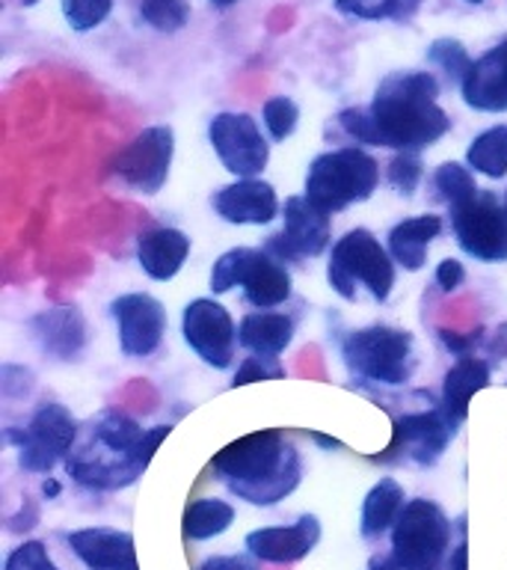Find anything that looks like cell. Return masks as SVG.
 <instances>
[{
  "label": "cell",
  "instance_id": "obj_34",
  "mask_svg": "<svg viewBox=\"0 0 507 570\" xmlns=\"http://www.w3.org/2000/svg\"><path fill=\"white\" fill-rule=\"evenodd\" d=\"M60 9L71 30L89 33L98 24H105L107 16L113 12V0H60Z\"/></svg>",
  "mask_w": 507,
  "mask_h": 570
},
{
  "label": "cell",
  "instance_id": "obj_22",
  "mask_svg": "<svg viewBox=\"0 0 507 570\" xmlns=\"http://www.w3.org/2000/svg\"><path fill=\"white\" fill-rule=\"evenodd\" d=\"M190 247H193V240L187 232L176 229V226H158V229L140 232L137 262L146 276L158 279V283H169L185 267Z\"/></svg>",
  "mask_w": 507,
  "mask_h": 570
},
{
  "label": "cell",
  "instance_id": "obj_37",
  "mask_svg": "<svg viewBox=\"0 0 507 570\" xmlns=\"http://www.w3.org/2000/svg\"><path fill=\"white\" fill-rule=\"evenodd\" d=\"M3 570H60V568H57V561L51 559V552H48V547H44L42 541H24L9 552Z\"/></svg>",
  "mask_w": 507,
  "mask_h": 570
},
{
  "label": "cell",
  "instance_id": "obj_2",
  "mask_svg": "<svg viewBox=\"0 0 507 570\" xmlns=\"http://www.w3.org/2000/svg\"><path fill=\"white\" fill-rule=\"evenodd\" d=\"M172 425L140 428L122 410H101L89 416L66 454V475L74 484L98 493L131 488L151 463Z\"/></svg>",
  "mask_w": 507,
  "mask_h": 570
},
{
  "label": "cell",
  "instance_id": "obj_19",
  "mask_svg": "<svg viewBox=\"0 0 507 570\" xmlns=\"http://www.w3.org/2000/svg\"><path fill=\"white\" fill-rule=\"evenodd\" d=\"M30 336L44 356L71 363L83 354L89 342L87 318L78 306H51L30 318Z\"/></svg>",
  "mask_w": 507,
  "mask_h": 570
},
{
  "label": "cell",
  "instance_id": "obj_1",
  "mask_svg": "<svg viewBox=\"0 0 507 570\" xmlns=\"http://www.w3.org/2000/svg\"><path fill=\"white\" fill-rule=\"evenodd\" d=\"M338 125L356 142L418 155L451 131V116L439 107L434 71L404 69L380 80L368 107L341 110Z\"/></svg>",
  "mask_w": 507,
  "mask_h": 570
},
{
  "label": "cell",
  "instance_id": "obj_48",
  "mask_svg": "<svg viewBox=\"0 0 507 570\" xmlns=\"http://www.w3.org/2000/svg\"><path fill=\"white\" fill-rule=\"evenodd\" d=\"M235 3H238V0H211V7H217V9H229V7H235Z\"/></svg>",
  "mask_w": 507,
  "mask_h": 570
},
{
  "label": "cell",
  "instance_id": "obj_47",
  "mask_svg": "<svg viewBox=\"0 0 507 570\" xmlns=\"http://www.w3.org/2000/svg\"><path fill=\"white\" fill-rule=\"evenodd\" d=\"M311 440H315L318 445H324V449H338V445H341L336 436H324V434H318V431H311Z\"/></svg>",
  "mask_w": 507,
  "mask_h": 570
},
{
  "label": "cell",
  "instance_id": "obj_23",
  "mask_svg": "<svg viewBox=\"0 0 507 570\" xmlns=\"http://www.w3.org/2000/svg\"><path fill=\"white\" fill-rule=\"evenodd\" d=\"M443 226L445 223L439 214H418V217L395 223L386 235V247H389L395 265L409 274L421 271L427 265V249L443 235Z\"/></svg>",
  "mask_w": 507,
  "mask_h": 570
},
{
  "label": "cell",
  "instance_id": "obj_36",
  "mask_svg": "<svg viewBox=\"0 0 507 570\" xmlns=\"http://www.w3.org/2000/svg\"><path fill=\"white\" fill-rule=\"evenodd\" d=\"M285 377V365L279 363V356H265V354H249L243 363L238 365V372L231 377V390L247 386V383L258 381H279Z\"/></svg>",
  "mask_w": 507,
  "mask_h": 570
},
{
  "label": "cell",
  "instance_id": "obj_38",
  "mask_svg": "<svg viewBox=\"0 0 507 570\" xmlns=\"http://www.w3.org/2000/svg\"><path fill=\"white\" fill-rule=\"evenodd\" d=\"M436 336H439V342L445 345V351H451L457 360L460 356H471L475 354V347L487 345V330L478 327L471 330V333H454V330H436Z\"/></svg>",
  "mask_w": 507,
  "mask_h": 570
},
{
  "label": "cell",
  "instance_id": "obj_4",
  "mask_svg": "<svg viewBox=\"0 0 507 570\" xmlns=\"http://www.w3.org/2000/svg\"><path fill=\"white\" fill-rule=\"evenodd\" d=\"M380 185V164L359 146L320 151L306 169V199L329 217L350 205L371 199Z\"/></svg>",
  "mask_w": 507,
  "mask_h": 570
},
{
  "label": "cell",
  "instance_id": "obj_28",
  "mask_svg": "<svg viewBox=\"0 0 507 570\" xmlns=\"http://www.w3.org/2000/svg\"><path fill=\"white\" fill-rule=\"evenodd\" d=\"M466 164L471 173L487 176L493 181L507 176V122L493 125L487 131H480L466 149Z\"/></svg>",
  "mask_w": 507,
  "mask_h": 570
},
{
  "label": "cell",
  "instance_id": "obj_29",
  "mask_svg": "<svg viewBox=\"0 0 507 570\" xmlns=\"http://www.w3.org/2000/svg\"><path fill=\"white\" fill-rule=\"evenodd\" d=\"M434 190L448 208H457V205L469 203L471 196H478L480 187L475 181V173L469 169V164L445 160L434 173Z\"/></svg>",
  "mask_w": 507,
  "mask_h": 570
},
{
  "label": "cell",
  "instance_id": "obj_46",
  "mask_svg": "<svg viewBox=\"0 0 507 570\" xmlns=\"http://www.w3.org/2000/svg\"><path fill=\"white\" fill-rule=\"evenodd\" d=\"M42 493H44V497H48V499H57V497H60V481H53L51 475H48V479L42 481Z\"/></svg>",
  "mask_w": 507,
  "mask_h": 570
},
{
  "label": "cell",
  "instance_id": "obj_12",
  "mask_svg": "<svg viewBox=\"0 0 507 570\" xmlns=\"http://www.w3.org/2000/svg\"><path fill=\"white\" fill-rule=\"evenodd\" d=\"M457 425H460V422H454L443 407L404 413V416L395 422V434H391L389 449H386V454H380L377 461H409L416 463V466H425V470L427 466H436L439 458L445 454V449H448L454 436H457Z\"/></svg>",
  "mask_w": 507,
  "mask_h": 570
},
{
  "label": "cell",
  "instance_id": "obj_7",
  "mask_svg": "<svg viewBox=\"0 0 507 570\" xmlns=\"http://www.w3.org/2000/svg\"><path fill=\"white\" fill-rule=\"evenodd\" d=\"M454 523L434 499H407L391 529V559L398 570H443L451 556Z\"/></svg>",
  "mask_w": 507,
  "mask_h": 570
},
{
  "label": "cell",
  "instance_id": "obj_39",
  "mask_svg": "<svg viewBox=\"0 0 507 570\" xmlns=\"http://www.w3.org/2000/svg\"><path fill=\"white\" fill-rule=\"evenodd\" d=\"M0 386H3V395H7V399H24V395L33 392L36 377L30 368H24V365L7 363L3 365V381H0Z\"/></svg>",
  "mask_w": 507,
  "mask_h": 570
},
{
  "label": "cell",
  "instance_id": "obj_10",
  "mask_svg": "<svg viewBox=\"0 0 507 570\" xmlns=\"http://www.w3.org/2000/svg\"><path fill=\"white\" fill-rule=\"evenodd\" d=\"M454 238L466 256L484 265L507 262V208L493 190H478L469 203L448 208Z\"/></svg>",
  "mask_w": 507,
  "mask_h": 570
},
{
  "label": "cell",
  "instance_id": "obj_8",
  "mask_svg": "<svg viewBox=\"0 0 507 570\" xmlns=\"http://www.w3.org/2000/svg\"><path fill=\"white\" fill-rule=\"evenodd\" d=\"M231 288H240L256 309H276L291 297V271L267 249L235 247L211 267V292L226 294Z\"/></svg>",
  "mask_w": 507,
  "mask_h": 570
},
{
  "label": "cell",
  "instance_id": "obj_13",
  "mask_svg": "<svg viewBox=\"0 0 507 570\" xmlns=\"http://www.w3.org/2000/svg\"><path fill=\"white\" fill-rule=\"evenodd\" d=\"M208 142L235 178H258L270 160V142L258 119L238 110H222L208 122Z\"/></svg>",
  "mask_w": 507,
  "mask_h": 570
},
{
  "label": "cell",
  "instance_id": "obj_43",
  "mask_svg": "<svg viewBox=\"0 0 507 570\" xmlns=\"http://www.w3.org/2000/svg\"><path fill=\"white\" fill-rule=\"evenodd\" d=\"M36 523H39V511L36 505H27V511L21 508V514L9 520V532H30Z\"/></svg>",
  "mask_w": 507,
  "mask_h": 570
},
{
  "label": "cell",
  "instance_id": "obj_21",
  "mask_svg": "<svg viewBox=\"0 0 507 570\" xmlns=\"http://www.w3.org/2000/svg\"><path fill=\"white\" fill-rule=\"evenodd\" d=\"M466 107L480 114H507V39L471 60L460 83Z\"/></svg>",
  "mask_w": 507,
  "mask_h": 570
},
{
  "label": "cell",
  "instance_id": "obj_44",
  "mask_svg": "<svg viewBox=\"0 0 507 570\" xmlns=\"http://www.w3.org/2000/svg\"><path fill=\"white\" fill-rule=\"evenodd\" d=\"M443 570H469V543H466V538L454 547Z\"/></svg>",
  "mask_w": 507,
  "mask_h": 570
},
{
  "label": "cell",
  "instance_id": "obj_33",
  "mask_svg": "<svg viewBox=\"0 0 507 570\" xmlns=\"http://www.w3.org/2000/svg\"><path fill=\"white\" fill-rule=\"evenodd\" d=\"M261 119H265V128L267 134H270V140L285 142L294 131H297V125H300V107H297L294 98L274 96L265 101Z\"/></svg>",
  "mask_w": 507,
  "mask_h": 570
},
{
  "label": "cell",
  "instance_id": "obj_11",
  "mask_svg": "<svg viewBox=\"0 0 507 570\" xmlns=\"http://www.w3.org/2000/svg\"><path fill=\"white\" fill-rule=\"evenodd\" d=\"M172 158H176V131L169 125H149L110 160V169L131 190L155 196L167 185Z\"/></svg>",
  "mask_w": 507,
  "mask_h": 570
},
{
  "label": "cell",
  "instance_id": "obj_27",
  "mask_svg": "<svg viewBox=\"0 0 507 570\" xmlns=\"http://www.w3.org/2000/svg\"><path fill=\"white\" fill-rule=\"evenodd\" d=\"M231 523H235V505L226 499L208 497L187 505L181 529L190 541H208V538H220L222 532H229Z\"/></svg>",
  "mask_w": 507,
  "mask_h": 570
},
{
  "label": "cell",
  "instance_id": "obj_42",
  "mask_svg": "<svg viewBox=\"0 0 507 570\" xmlns=\"http://www.w3.org/2000/svg\"><path fill=\"white\" fill-rule=\"evenodd\" d=\"M484 347H487V354L493 356L496 363H505L507 360V321L505 324H498V327L489 333L487 345Z\"/></svg>",
  "mask_w": 507,
  "mask_h": 570
},
{
  "label": "cell",
  "instance_id": "obj_9",
  "mask_svg": "<svg viewBox=\"0 0 507 570\" xmlns=\"http://www.w3.org/2000/svg\"><path fill=\"white\" fill-rule=\"evenodd\" d=\"M78 419L60 401H42L24 428H7V443L18 449V466L33 475H51V470L78 440Z\"/></svg>",
  "mask_w": 507,
  "mask_h": 570
},
{
  "label": "cell",
  "instance_id": "obj_30",
  "mask_svg": "<svg viewBox=\"0 0 507 570\" xmlns=\"http://www.w3.org/2000/svg\"><path fill=\"white\" fill-rule=\"evenodd\" d=\"M336 9L359 21H409L421 9V0H336Z\"/></svg>",
  "mask_w": 507,
  "mask_h": 570
},
{
  "label": "cell",
  "instance_id": "obj_5",
  "mask_svg": "<svg viewBox=\"0 0 507 570\" xmlns=\"http://www.w3.org/2000/svg\"><path fill=\"white\" fill-rule=\"evenodd\" d=\"M327 283L345 301H356V292L362 285L374 301L386 303L395 288V258L371 229L356 226L332 244L327 262Z\"/></svg>",
  "mask_w": 507,
  "mask_h": 570
},
{
  "label": "cell",
  "instance_id": "obj_20",
  "mask_svg": "<svg viewBox=\"0 0 507 570\" xmlns=\"http://www.w3.org/2000/svg\"><path fill=\"white\" fill-rule=\"evenodd\" d=\"M71 552L89 570H140L133 534L113 525H89L66 534Z\"/></svg>",
  "mask_w": 507,
  "mask_h": 570
},
{
  "label": "cell",
  "instance_id": "obj_49",
  "mask_svg": "<svg viewBox=\"0 0 507 570\" xmlns=\"http://www.w3.org/2000/svg\"><path fill=\"white\" fill-rule=\"evenodd\" d=\"M466 3H471V7H480V3H484V0H466Z\"/></svg>",
  "mask_w": 507,
  "mask_h": 570
},
{
  "label": "cell",
  "instance_id": "obj_41",
  "mask_svg": "<svg viewBox=\"0 0 507 570\" xmlns=\"http://www.w3.org/2000/svg\"><path fill=\"white\" fill-rule=\"evenodd\" d=\"M196 570H258L256 561L247 556H211L205 559Z\"/></svg>",
  "mask_w": 507,
  "mask_h": 570
},
{
  "label": "cell",
  "instance_id": "obj_17",
  "mask_svg": "<svg viewBox=\"0 0 507 570\" xmlns=\"http://www.w3.org/2000/svg\"><path fill=\"white\" fill-rule=\"evenodd\" d=\"M213 214L231 226H267L282 217V205L270 181L238 178L211 196Z\"/></svg>",
  "mask_w": 507,
  "mask_h": 570
},
{
  "label": "cell",
  "instance_id": "obj_26",
  "mask_svg": "<svg viewBox=\"0 0 507 570\" xmlns=\"http://www.w3.org/2000/svg\"><path fill=\"white\" fill-rule=\"evenodd\" d=\"M404 505H407V493H404L398 481L391 479V475L377 481L368 490V497L362 502V514H359V532H362V538L374 541V538H382L386 532H391Z\"/></svg>",
  "mask_w": 507,
  "mask_h": 570
},
{
  "label": "cell",
  "instance_id": "obj_14",
  "mask_svg": "<svg viewBox=\"0 0 507 570\" xmlns=\"http://www.w3.org/2000/svg\"><path fill=\"white\" fill-rule=\"evenodd\" d=\"M181 336H185L187 347L217 372L235 363V351L240 345L238 327L222 303L211 301V297H196L187 303L181 312Z\"/></svg>",
  "mask_w": 507,
  "mask_h": 570
},
{
  "label": "cell",
  "instance_id": "obj_24",
  "mask_svg": "<svg viewBox=\"0 0 507 570\" xmlns=\"http://www.w3.org/2000/svg\"><path fill=\"white\" fill-rule=\"evenodd\" d=\"M493 383V365L480 356H460L457 363L445 372L443 381V401L439 407L454 419V422H466L469 416V401L475 392L487 390Z\"/></svg>",
  "mask_w": 507,
  "mask_h": 570
},
{
  "label": "cell",
  "instance_id": "obj_3",
  "mask_svg": "<svg viewBox=\"0 0 507 570\" xmlns=\"http://www.w3.org/2000/svg\"><path fill=\"white\" fill-rule=\"evenodd\" d=\"M213 475L249 505H279L300 488L302 461L297 445L279 431H256L213 454Z\"/></svg>",
  "mask_w": 507,
  "mask_h": 570
},
{
  "label": "cell",
  "instance_id": "obj_16",
  "mask_svg": "<svg viewBox=\"0 0 507 570\" xmlns=\"http://www.w3.org/2000/svg\"><path fill=\"white\" fill-rule=\"evenodd\" d=\"M110 312H113L119 347H122L125 356L142 360V356H151L158 351L169 324L167 309L158 297L146 292L122 294L110 303Z\"/></svg>",
  "mask_w": 507,
  "mask_h": 570
},
{
  "label": "cell",
  "instance_id": "obj_45",
  "mask_svg": "<svg viewBox=\"0 0 507 570\" xmlns=\"http://www.w3.org/2000/svg\"><path fill=\"white\" fill-rule=\"evenodd\" d=\"M368 570H398V564H395L391 556H374V559L368 561Z\"/></svg>",
  "mask_w": 507,
  "mask_h": 570
},
{
  "label": "cell",
  "instance_id": "obj_25",
  "mask_svg": "<svg viewBox=\"0 0 507 570\" xmlns=\"http://www.w3.org/2000/svg\"><path fill=\"white\" fill-rule=\"evenodd\" d=\"M238 342L249 354L279 356L294 342V318L285 312H249L238 324Z\"/></svg>",
  "mask_w": 507,
  "mask_h": 570
},
{
  "label": "cell",
  "instance_id": "obj_35",
  "mask_svg": "<svg viewBox=\"0 0 507 570\" xmlns=\"http://www.w3.org/2000/svg\"><path fill=\"white\" fill-rule=\"evenodd\" d=\"M386 178H389V185L398 190L400 196H412L416 194V187L421 185V178H425V164L418 155L412 151H398L395 158L389 160V167H386Z\"/></svg>",
  "mask_w": 507,
  "mask_h": 570
},
{
  "label": "cell",
  "instance_id": "obj_18",
  "mask_svg": "<svg viewBox=\"0 0 507 570\" xmlns=\"http://www.w3.org/2000/svg\"><path fill=\"white\" fill-rule=\"evenodd\" d=\"M320 541V520L302 514L291 525H261L243 538V547L252 559L267 564H294L309 556Z\"/></svg>",
  "mask_w": 507,
  "mask_h": 570
},
{
  "label": "cell",
  "instance_id": "obj_40",
  "mask_svg": "<svg viewBox=\"0 0 507 570\" xmlns=\"http://www.w3.org/2000/svg\"><path fill=\"white\" fill-rule=\"evenodd\" d=\"M463 283H466V267H463V262H457V258H443L439 267H436V285H439V292L451 294Z\"/></svg>",
  "mask_w": 507,
  "mask_h": 570
},
{
  "label": "cell",
  "instance_id": "obj_31",
  "mask_svg": "<svg viewBox=\"0 0 507 570\" xmlns=\"http://www.w3.org/2000/svg\"><path fill=\"white\" fill-rule=\"evenodd\" d=\"M427 62L443 71L445 80H448L451 87H460L463 78H466V71H469L471 66V57L460 39L443 36V39H434L430 48H427Z\"/></svg>",
  "mask_w": 507,
  "mask_h": 570
},
{
  "label": "cell",
  "instance_id": "obj_6",
  "mask_svg": "<svg viewBox=\"0 0 507 570\" xmlns=\"http://www.w3.org/2000/svg\"><path fill=\"white\" fill-rule=\"evenodd\" d=\"M341 360L347 372L359 381L400 386L416 374V336L409 330L389 327V324L350 330L341 338Z\"/></svg>",
  "mask_w": 507,
  "mask_h": 570
},
{
  "label": "cell",
  "instance_id": "obj_15",
  "mask_svg": "<svg viewBox=\"0 0 507 570\" xmlns=\"http://www.w3.org/2000/svg\"><path fill=\"white\" fill-rule=\"evenodd\" d=\"M332 240V217L306 196H288L282 205V229L270 235L265 249L276 262L318 258Z\"/></svg>",
  "mask_w": 507,
  "mask_h": 570
},
{
  "label": "cell",
  "instance_id": "obj_32",
  "mask_svg": "<svg viewBox=\"0 0 507 570\" xmlns=\"http://www.w3.org/2000/svg\"><path fill=\"white\" fill-rule=\"evenodd\" d=\"M140 16L158 33H178L190 21V0H142Z\"/></svg>",
  "mask_w": 507,
  "mask_h": 570
},
{
  "label": "cell",
  "instance_id": "obj_50",
  "mask_svg": "<svg viewBox=\"0 0 507 570\" xmlns=\"http://www.w3.org/2000/svg\"><path fill=\"white\" fill-rule=\"evenodd\" d=\"M501 203H505V208H507V190H505V196H501Z\"/></svg>",
  "mask_w": 507,
  "mask_h": 570
}]
</instances>
